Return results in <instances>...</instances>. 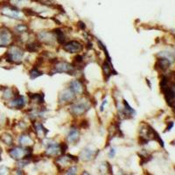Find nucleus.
I'll return each instance as SVG.
<instances>
[{
	"instance_id": "nucleus-17",
	"label": "nucleus",
	"mask_w": 175,
	"mask_h": 175,
	"mask_svg": "<svg viewBox=\"0 0 175 175\" xmlns=\"http://www.w3.org/2000/svg\"><path fill=\"white\" fill-rule=\"evenodd\" d=\"M53 33L55 35V38H56V40L59 42V44H65L66 42V36L64 32L60 29V28H57V29H54L53 31Z\"/></svg>"
},
{
	"instance_id": "nucleus-6",
	"label": "nucleus",
	"mask_w": 175,
	"mask_h": 175,
	"mask_svg": "<svg viewBox=\"0 0 175 175\" xmlns=\"http://www.w3.org/2000/svg\"><path fill=\"white\" fill-rule=\"evenodd\" d=\"M13 39V33L6 27L0 29V46H8L12 44Z\"/></svg>"
},
{
	"instance_id": "nucleus-4",
	"label": "nucleus",
	"mask_w": 175,
	"mask_h": 175,
	"mask_svg": "<svg viewBox=\"0 0 175 175\" xmlns=\"http://www.w3.org/2000/svg\"><path fill=\"white\" fill-rule=\"evenodd\" d=\"M44 144L46 145V154L51 157L61 154V149H60V144H59L56 142H54L52 139H45Z\"/></svg>"
},
{
	"instance_id": "nucleus-2",
	"label": "nucleus",
	"mask_w": 175,
	"mask_h": 175,
	"mask_svg": "<svg viewBox=\"0 0 175 175\" xmlns=\"http://www.w3.org/2000/svg\"><path fill=\"white\" fill-rule=\"evenodd\" d=\"M1 13L5 16H6L10 19H13V20H22L24 15L21 11H20L17 6L11 5H5L2 7L1 9Z\"/></svg>"
},
{
	"instance_id": "nucleus-15",
	"label": "nucleus",
	"mask_w": 175,
	"mask_h": 175,
	"mask_svg": "<svg viewBox=\"0 0 175 175\" xmlns=\"http://www.w3.org/2000/svg\"><path fill=\"white\" fill-rule=\"evenodd\" d=\"M95 155V151L92 150L90 147H86L82 151L81 154H80V158L83 160V161H89L93 159V157Z\"/></svg>"
},
{
	"instance_id": "nucleus-27",
	"label": "nucleus",
	"mask_w": 175,
	"mask_h": 175,
	"mask_svg": "<svg viewBox=\"0 0 175 175\" xmlns=\"http://www.w3.org/2000/svg\"><path fill=\"white\" fill-rule=\"evenodd\" d=\"M9 171V169L6 166H0V174H6L7 172Z\"/></svg>"
},
{
	"instance_id": "nucleus-3",
	"label": "nucleus",
	"mask_w": 175,
	"mask_h": 175,
	"mask_svg": "<svg viewBox=\"0 0 175 175\" xmlns=\"http://www.w3.org/2000/svg\"><path fill=\"white\" fill-rule=\"evenodd\" d=\"M89 108H90V105L87 101L86 102L79 101L77 103H74L72 104L70 107V112L74 116L79 117V116L83 115L85 112H87L89 110Z\"/></svg>"
},
{
	"instance_id": "nucleus-5",
	"label": "nucleus",
	"mask_w": 175,
	"mask_h": 175,
	"mask_svg": "<svg viewBox=\"0 0 175 175\" xmlns=\"http://www.w3.org/2000/svg\"><path fill=\"white\" fill-rule=\"evenodd\" d=\"M53 73H67L68 75H75V67L67 61H58L54 64Z\"/></svg>"
},
{
	"instance_id": "nucleus-18",
	"label": "nucleus",
	"mask_w": 175,
	"mask_h": 175,
	"mask_svg": "<svg viewBox=\"0 0 175 175\" xmlns=\"http://www.w3.org/2000/svg\"><path fill=\"white\" fill-rule=\"evenodd\" d=\"M19 143H20L21 145H23V146H31L33 144V141L29 135L23 134V135H21L20 137Z\"/></svg>"
},
{
	"instance_id": "nucleus-25",
	"label": "nucleus",
	"mask_w": 175,
	"mask_h": 175,
	"mask_svg": "<svg viewBox=\"0 0 175 175\" xmlns=\"http://www.w3.org/2000/svg\"><path fill=\"white\" fill-rule=\"evenodd\" d=\"M76 172H77V167L76 166H72L67 171V174H76Z\"/></svg>"
},
{
	"instance_id": "nucleus-32",
	"label": "nucleus",
	"mask_w": 175,
	"mask_h": 175,
	"mask_svg": "<svg viewBox=\"0 0 175 175\" xmlns=\"http://www.w3.org/2000/svg\"><path fill=\"white\" fill-rule=\"evenodd\" d=\"M171 144H172L173 145H175V139H174V140H173V142L171 143Z\"/></svg>"
},
{
	"instance_id": "nucleus-33",
	"label": "nucleus",
	"mask_w": 175,
	"mask_h": 175,
	"mask_svg": "<svg viewBox=\"0 0 175 175\" xmlns=\"http://www.w3.org/2000/svg\"><path fill=\"white\" fill-rule=\"evenodd\" d=\"M173 112H174V114H175V106L174 107H173Z\"/></svg>"
},
{
	"instance_id": "nucleus-16",
	"label": "nucleus",
	"mask_w": 175,
	"mask_h": 175,
	"mask_svg": "<svg viewBox=\"0 0 175 175\" xmlns=\"http://www.w3.org/2000/svg\"><path fill=\"white\" fill-rule=\"evenodd\" d=\"M34 130H35V133L37 134V136H39V137H45L48 132V130L46 129L41 123L34 124Z\"/></svg>"
},
{
	"instance_id": "nucleus-23",
	"label": "nucleus",
	"mask_w": 175,
	"mask_h": 175,
	"mask_svg": "<svg viewBox=\"0 0 175 175\" xmlns=\"http://www.w3.org/2000/svg\"><path fill=\"white\" fill-rule=\"evenodd\" d=\"M42 75H43V73L41 71H39L37 67H34V68H33V69L30 71V77H31V79H33H33H36L37 77Z\"/></svg>"
},
{
	"instance_id": "nucleus-20",
	"label": "nucleus",
	"mask_w": 175,
	"mask_h": 175,
	"mask_svg": "<svg viewBox=\"0 0 175 175\" xmlns=\"http://www.w3.org/2000/svg\"><path fill=\"white\" fill-rule=\"evenodd\" d=\"M40 47V43L38 42H31L26 45V50L28 52H37Z\"/></svg>"
},
{
	"instance_id": "nucleus-31",
	"label": "nucleus",
	"mask_w": 175,
	"mask_h": 175,
	"mask_svg": "<svg viewBox=\"0 0 175 175\" xmlns=\"http://www.w3.org/2000/svg\"><path fill=\"white\" fill-rule=\"evenodd\" d=\"M107 104V101L106 100H104V103L102 104V106H101V111H104V107H105V105Z\"/></svg>"
},
{
	"instance_id": "nucleus-14",
	"label": "nucleus",
	"mask_w": 175,
	"mask_h": 175,
	"mask_svg": "<svg viewBox=\"0 0 175 175\" xmlns=\"http://www.w3.org/2000/svg\"><path fill=\"white\" fill-rule=\"evenodd\" d=\"M80 139V131L77 128L72 127L67 133V141L71 144H75Z\"/></svg>"
},
{
	"instance_id": "nucleus-21",
	"label": "nucleus",
	"mask_w": 175,
	"mask_h": 175,
	"mask_svg": "<svg viewBox=\"0 0 175 175\" xmlns=\"http://www.w3.org/2000/svg\"><path fill=\"white\" fill-rule=\"evenodd\" d=\"M15 32L17 33H24L27 32L28 30V26L24 24H20V25H17L14 28Z\"/></svg>"
},
{
	"instance_id": "nucleus-13",
	"label": "nucleus",
	"mask_w": 175,
	"mask_h": 175,
	"mask_svg": "<svg viewBox=\"0 0 175 175\" xmlns=\"http://www.w3.org/2000/svg\"><path fill=\"white\" fill-rule=\"evenodd\" d=\"M171 64H172V61L169 60L168 59L165 58V57H160L157 60L156 68L158 70H160V71H166V69H168Z\"/></svg>"
},
{
	"instance_id": "nucleus-29",
	"label": "nucleus",
	"mask_w": 175,
	"mask_h": 175,
	"mask_svg": "<svg viewBox=\"0 0 175 175\" xmlns=\"http://www.w3.org/2000/svg\"><path fill=\"white\" fill-rule=\"evenodd\" d=\"M116 150L114 149V148H111L110 151V152H109V156H110V158H113L114 156H115V154H116Z\"/></svg>"
},
{
	"instance_id": "nucleus-30",
	"label": "nucleus",
	"mask_w": 175,
	"mask_h": 175,
	"mask_svg": "<svg viewBox=\"0 0 175 175\" xmlns=\"http://www.w3.org/2000/svg\"><path fill=\"white\" fill-rule=\"evenodd\" d=\"M79 25H80V27H81V28H82V30H84L85 28H86V26H85V24L82 21H80V22H79Z\"/></svg>"
},
{
	"instance_id": "nucleus-12",
	"label": "nucleus",
	"mask_w": 175,
	"mask_h": 175,
	"mask_svg": "<svg viewBox=\"0 0 175 175\" xmlns=\"http://www.w3.org/2000/svg\"><path fill=\"white\" fill-rule=\"evenodd\" d=\"M69 89L75 94V96L82 95L83 93V90H84V88L82 86V83L80 81H78V80L72 81L71 82L69 83Z\"/></svg>"
},
{
	"instance_id": "nucleus-11",
	"label": "nucleus",
	"mask_w": 175,
	"mask_h": 175,
	"mask_svg": "<svg viewBox=\"0 0 175 175\" xmlns=\"http://www.w3.org/2000/svg\"><path fill=\"white\" fill-rule=\"evenodd\" d=\"M26 104V99L25 97L23 96H17L15 97L13 100L10 101L9 103V106L11 108H14V109H17V110H21L23 109Z\"/></svg>"
},
{
	"instance_id": "nucleus-28",
	"label": "nucleus",
	"mask_w": 175,
	"mask_h": 175,
	"mask_svg": "<svg viewBox=\"0 0 175 175\" xmlns=\"http://www.w3.org/2000/svg\"><path fill=\"white\" fill-rule=\"evenodd\" d=\"M173 125H174V123H173V122H169L168 125H167L166 129V130H165V132H166V131H169V130H171V129H172V128L173 127Z\"/></svg>"
},
{
	"instance_id": "nucleus-10",
	"label": "nucleus",
	"mask_w": 175,
	"mask_h": 175,
	"mask_svg": "<svg viewBox=\"0 0 175 175\" xmlns=\"http://www.w3.org/2000/svg\"><path fill=\"white\" fill-rule=\"evenodd\" d=\"M38 38H39V41L46 43L47 45L53 44V41L56 39L53 32L51 33V32H46V31H43V32H40V33H38Z\"/></svg>"
},
{
	"instance_id": "nucleus-24",
	"label": "nucleus",
	"mask_w": 175,
	"mask_h": 175,
	"mask_svg": "<svg viewBox=\"0 0 175 175\" xmlns=\"http://www.w3.org/2000/svg\"><path fill=\"white\" fill-rule=\"evenodd\" d=\"M3 97L5 98V99H11V98L14 97V95H13V90H12V89L6 88V89L4 90Z\"/></svg>"
},
{
	"instance_id": "nucleus-7",
	"label": "nucleus",
	"mask_w": 175,
	"mask_h": 175,
	"mask_svg": "<svg viewBox=\"0 0 175 175\" xmlns=\"http://www.w3.org/2000/svg\"><path fill=\"white\" fill-rule=\"evenodd\" d=\"M63 49L69 53H77L82 50V45L77 40H70L64 44Z\"/></svg>"
},
{
	"instance_id": "nucleus-1",
	"label": "nucleus",
	"mask_w": 175,
	"mask_h": 175,
	"mask_svg": "<svg viewBox=\"0 0 175 175\" xmlns=\"http://www.w3.org/2000/svg\"><path fill=\"white\" fill-rule=\"evenodd\" d=\"M5 56H6L7 61L11 62V63L19 64L22 61V59H23V56H24V52L20 47L13 46L8 50Z\"/></svg>"
},
{
	"instance_id": "nucleus-26",
	"label": "nucleus",
	"mask_w": 175,
	"mask_h": 175,
	"mask_svg": "<svg viewBox=\"0 0 175 175\" xmlns=\"http://www.w3.org/2000/svg\"><path fill=\"white\" fill-rule=\"evenodd\" d=\"M26 1H27V0H11L12 5H15V6H18L19 5H21L22 3L26 2Z\"/></svg>"
},
{
	"instance_id": "nucleus-8",
	"label": "nucleus",
	"mask_w": 175,
	"mask_h": 175,
	"mask_svg": "<svg viewBox=\"0 0 175 175\" xmlns=\"http://www.w3.org/2000/svg\"><path fill=\"white\" fill-rule=\"evenodd\" d=\"M75 94L68 88L60 92V97H59V101L61 104H67V103L73 102L75 100Z\"/></svg>"
},
{
	"instance_id": "nucleus-19",
	"label": "nucleus",
	"mask_w": 175,
	"mask_h": 175,
	"mask_svg": "<svg viewBox=\"0 0 175 175\" xmlns=\"http://www.w3.org/2000/svg\"><path fill=\"white\" fill-rule=\"evenodd\" d=\"M31 100L37 104H43L44 103V95L42 94H32L30 95Z\"/></svg>"
},
{
	"instance_id": "nucleus-9",
	"label": "nucleus",
	"mask_w": 175,
	"mask_h": 175,
	"mask_svg": "<svg viewBox=\"0 0 175 175\" xmlns=\"http://www.w3.org/2000/svg\"><path fill=\"white\" fill-rule=\"evenodd\" d=\"M26 154V147L25 146V148L20 147V146H16L13 147L12 149L9 151V155L13 158V159L16 160H20L23 159L25 158V156Z\"/></svg>"
},
{
	"instance_id": "nucleus-22",
	"label": "nucleus",
	"mask_w": 175,
	"mask_h": 175,
	"mask_svg": "<svg viewBox=\"0 0 175 175\" xmlns=\"http://www.w3.org/2000/svg\"><path fill=\"white\" fill-rule=\"evenodd\" d=\"M1 139H2V141L5 143V144H7V145L13 144V137L11 136L10 134H8V133H5V134L2 136Z\"/></svg>"
}]
</instances>
